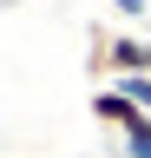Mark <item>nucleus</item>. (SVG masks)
<instances>
[{
    "label": "nucleus",
    "instance_id": "1",
    "mask_svg": "<svg viewBox=\"0 0 151 158\" xmlns=\"http://www.w3.org/2000/svg\"><path fill=\"white\" fill-rule=\"evenodd\" d=\"M105 66L112 73H151V40H112V46H105Z\"/></svg>",
    "mask_w": 151,
    "mask_h": 158
},
{
    "label": "nucleus",
    "instance_id": "2",
    "mask_svg": "<svg viewBox=\"0 0 151 158\" xmlns=\"http://www.w3.org/2000/svg\"><path fill=\"white\" fill-rule=\"evenodd\" d=\"M92 112H99L105 125H118V132H131V125H138V118H145V112L131 106V99H125L118 86H112V92H92Z\"/></svg>",
    "mask_w": 151,
    "mask_h": 158
},
{
    "label": "nucleus",
    "instance_id": "3",
    "mask_svg": "<svg viewBox=\"0 0 151 158\" xmlns=\"http://www.w3.org/2000/svg\"><path fill=\"white\" fill-rule=\"evenodd\" d=\"M118 92H125L138 112H151V73H125V79H118Z\"/></svg>",
    "mask_w": 151,
    "mask_h": 158
},
{
    "label": "nucleus",
    "instance_id": "4",
    "mask_svg": "<svg viewBox=\"0 0 151 158\" xmlns=\"http://www.w3.org/2000/svg\"><path fill=\"white\" fill-rule=\"evenodd\" d=\"M125 152H131V158H151V112H145L138 125L125 132Z\"/></svg>",
    "mask_w": 151,
    "mask_h": 158
},
{
    "label": "nucleus",
    "instance_id": "5",
    "mask_svg": "<svg viewBox=\"0 0 151 158\" xmlns=\"http://www.w3.org/2000/svg\"><path fill=\"white\" fill-rule=\"evenodd\" d=\"M112 7H118V13H131V20H138V13H151V0H112Z\"/></svg>",
    "mask_w": 151,
    "mask_h": 158
}]
</instances>
